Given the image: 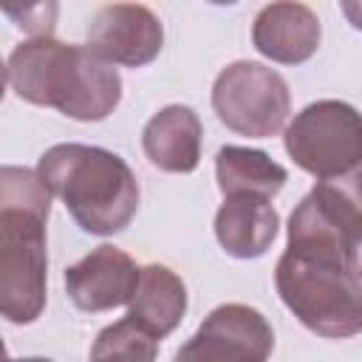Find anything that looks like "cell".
<instances>
[{"mask_svg": "<svg viewBox=\"0 0 362 362\" xmlns=\"http://www.w3.org/2000/svg\"><path fill=\"white\" fill-rule=\"evenodd\" d=\"M291 161L317 181L362 164V113L339 99L305 105L283 133Z\"/></svg>", "mask_w": 362, "mask_h": 362, "instance_id": "cell-5", "label": "cell"}, {"mask_svg": "<svg viewBox=\"0 0 362 362\" xmlns=\"http://www.w3.org/2000/svg\"><path fill=\"white\" fill-rule=\"evenodd\" d=\"M139 277L141 269L124 249L102 243L65 269V294L79 311L99 314L127 305L136 294Z\"/></svg>", "mask_w": 362, "mask_h": 362, "instance_id": "cell-9", "label": "cell"}, {"mask_svg": "<svg viewBox=\"0 0 362 362\" xmlns=\"http://www.w3.org/2000/svg\"><path fill=\"white\" fill-rule=\"evenodd\" d=\"M272 351L274 331L269 320L252 305L223 303L204 317L173 362H269Z\"/></svg>", "mask_w": 362, "mask_h": 362, "instance_id": "cell-7", "label": "cell"}, {"mask_svg": "<svg viewBox=\"0 0 362 362\" xmlns=\"http://www.w3.org/2000/svg\"><path fill=\"white\" fill-rule=\"evenodd\" d=\"M345 255H348V266H351V272L362 280V223L351 232L348 246H345Z\"/></svg>", "mask_w": 362, "mask_h": 362, "instance_id": "cell-17", "label": "cell"}, {"mask_svg": "<svg viewBox=\"0 0 362 362\" xmlns=\"http://www.w3.org/2000/svg\"><path fill=\"white\" fill-rule=\"evenodd\" d=\"M320 17L305 3H269L252 25L255 48L280 65H300L320 48Z\"/></svg>", "mask_w": 362, "mask_h": 362, "instance_id": "cell-10", "label": "cell"}, {"mask_svg": "<svg viewBox=\"0 0 362 362\" xmlns=\"http://www.w3.org/2000/svg\"><path fill=\"white\" fill-rule=\"evenodd\" d=\"M286 308L317 337L362 334V280L351 272L345 243L303 212L288 215V243L274 266Z\"/></svg>", "mask_w": 362, "mask_h": 362, "instance_id": "cell-1", "label": "cell"}, {"mask_svg": "<svg viewBox=\"0 0 362 362\" xmlns=\"http://www.w3.org/2000/svg\"><path fill=\"white\" fill-rule=\"evenodd\" d=\"M51 189L37 170H0V311L14 325L34 322L45 308V223Z\"/></svg>", "mask_w": 362, "mask_h": 362, "instance_id": "cell-3", "label": "cell"}, {"mask_svg": "<svg viewBox=\"0 0 362 362\" xmlns=\"http://www.w3.org/2000/svg\"><path fill=\"white\" fill-rule=\"evenodd\" d=\"M158 339L130 317L102 328L90 348V362H156Z\"/></svg>", "mask_w": 362, "mask_h": 362, "instance_id": "cell-16", "label": "cell"}, {"mask_svg": "<svg viewBox=\"0 0 362 362\" xmlns=\"http://www.w3.org/2000/svg\"><path fill=\"white\" fill-rule=\"evenodd\" d=\"M215 178H218V189L223 198L260 195L272 201L283 189L288 173L283 164H277L263 150L226 144L215 156Z\"/></svg>", "mask_w": 362, "mask_h": 362, "instance_id": "cell-14", "label": "cell"}, {"mask_svg": "<svg viewBox=\"0 0 362 362\" xmlns=\"http://www.w3.org/2000/svg\"><path fill=\"white\" fill-rule=\"evenodd\" d=\"M6 362H54V359H45V356H20V359H14V356H8Z\"/></svg>", "mask_w": 362, "mask_h": 362, "instance_id": "cell-19", "label": "cell"}, {"mask_svg": "<svg viewBox=\"0 0 362 362\" xmlns=\"http://www.w3.org/2000/svg\"><path fill=\"white\" fill-rule=\"evenodd\" d=\"M339 8H342V14L351 20V25L362 31V3H342Z\"/></svg>", "mask_w": 362, "mask_h": 362, "instance_id": "cell-18", "label": "cell"}, {"mask_svg": "<svg viewBox=\"0 0 362 362\" xmlns=\"http://www.w3.org/2000/svg\"><path fill=\"white\" fill-rule=\"evenodd\" d=\"M85 45L110 65L141 68L161 54L164 25L147 6L113 3L90 17Z\"/></svg>", "mask_w": 362, "mask_h": 362, "instance_id": "cell-8", "label": "cell"}, {"mask_svg": "<svg viewBox=\"0 0 362 362\" xmlns=\"http://www.w3.org/2000/svg\"><path fill=\"white\" fill-rule=\"evenodd\" d=\"M184 314H187L184 280L161 263L144 266L136 294L127 303V317L136 325H141L147 334H153L156 339H164L167 334H173L178 328Z\"/></svg>", "mask_w": 362, "mask_h": 362, "instance_id": "cell-13", "label": "cell"}, {"mask_svg": "<svg viewBox=\"0 0 362 362\" xmlns=\"http://www.w3.org/2000/svg\"><path fill=\"white\" fill-rule=\"evenodd\" d=\"M322 226L339 235L348 246L351 232L362 223V164L337 175L317 181L314 189L300 201Z\"/></svg>", "mask_w": 362, "mask_h": 362, "instance_id": "cell-15", "label": "cell"}, {"mask_svg": "<svg viewBox=\"0 0 362 362\" xmlns=\"http://www.w3.org/2000/svg\"><path fill=\"white\" fill-rule=\"evenodd\" d=\"M37 173L71 218L90 235L122 232L139 209V181L127 161L96 144H54Z\"/></svg>", "mask_w": 362, "mask_h": 362, "instance_id": "cell-4", "label": "cell"}, {"mask_svg": "<svg viewBox=\"0 0 362 362\" xmlns=\"http://www.w3.org/2000/svg\"><path fill=\"white\" fill-rule=\"evenodd\" d=\"M212 107L232 133L272 139L283 130L291 113V93L274 68L238 59L215 76Z\"/></svg>", "mask_w": 362, "mask_h": 362, "instance_id": "cell-6", "label": "cell"}, {"mask_svg": "<svg viewBox=\"0 0 362 362\" xmlns=\"http://www.w3.org/2000/svg\"><path fill=\"white\" fill-rule=\"evenodd\" d=\"M6 82L23 102L57 107L76 122H102L122 102L119 71L88 45L31 37L6 59Z\"/></svg>", "mask_w": 362, "mask_h": 362, "instance_id": "cell-2", "label": "cell"}, {"mask_svg": "<svg viewBox=\"0 0 362 362\" xmlns=\"http://www.w3.org/2000/svg\"><path fill=\"white\" fill-rule=\"evenodd\" d=\"M204 127L189 105L161 107L141 130V147L153 167L164 173H192L201 161Z\"/></svg>", "mask_w": 362, "mask_h": 362, "instance_id": "cell-11", "label": "cell"}, {"mask_svg": "<svg viewBox=\"0 0 362 362\" xmlns=\"http://www.w3.org/2000/svg\"><path fill=\"white\" fill-rule=\"evenodd\" d=\"M277 209L260 195H229L215 215V238L221 249L238 260L266 255L277 238Z\"/></svg>", "mask_w": 362, "mask_h": 362, "instance_id": "cell-12", "label": "cell"}]
</instances>
